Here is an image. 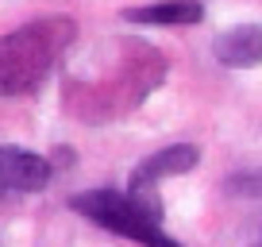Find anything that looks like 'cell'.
I'll return each instance as SVG.
<instances>
[{
    "label": "cell",
    "mask_w": 262,
    "mask_h": 247,
    "mask_svg": "<svg viewBox=\"0 0 262 247\" xmlns=\"http://www.w3.org/2000/svg\"><path fill=\"white\" fill-rule=\"evenodd\" d=\"M74 39L77 24L70 16H39L0 35V97H27L42 89Z\"/></svg>",
    "instance_id": "1"
},
{
    "label": "cell",
    "mask_w": 262,
    "mask_h": 247,
    "mask_svg": "<svg viewBox=\"0 0 262 247\" xmlns=\"http://www.w3.org/2000/svg\"><path fill=\"white\" fill-rule=\"evenodd\" d=\"M70 209L81 213L85 220L100 224V228L116 232V236H127L135 243L147 247V239L155 232H162V201H158L155 190H85L70 197Z\"/></svg>",
    "instance_id": "2"
},
{
    "label": "cell",
    "mask_w": 262,
    "mask_h": 247,
    "mask_svg": "<svg viewBox=\"0 0 262 247\" xmlns=\"http://www.w3.org/2000/svg\"><path fill=\"white\" fill-rule=\"evenodd\" d=\"M50 174H54V166H50L42 155H35V151H27V147L4 143V147H0V201L19 197V193L47 190Z\"/></svg>",
    "instance_id": "3"
},
{
    "label": "cell",
    "mask_w": 262,
    "mask_h": 247,
    "mask_svg": "<svg viewBox=\"0 0 262 247\" xmlns=\"http://www.w3.org/2000/svg\"><path fill=\"white\" fill-rule=\"evenodd\" d=\"M201 162V147L193 143H173V147L155 151L150 158H143L127 178V190H155L158 181L166 178H178V174H189L193 166Z\"/></svg>",
    "instance_id": "4"
},
{
    "label": "cell",
    "mask_w": 262,
    "mask_h": 247,
    "mask_svg": "<svg viewBox=\"0 0 262 247\" xmlns=\"http://www.w3.org/2000/svg\"><path fill=\"white\" fill-rule=\"evenodd\" d=\"M212 54L228 70H254L262 62V24H239L216 35Z\"/></svg>",
    "instance_id": "5"
},
{
    "label": "cell",
    "mask_w": 262,
    "mask_h": 247,
    "mask_svg": "<svg viewBox=\"0 0 262 247\" xmlns=\"http://www.w3.org/2000/svg\"><path fill=\"white\" fill-rule=\"evenodd\" d=\"M123 19L143 27H189L205 19V4L201 0H158L143 8H123Z\"/></svg>",
    "instance_id": "6"
},
{
    "label": "cell",
    "mask_w": 262,
    "mask_h": 247,
    "mask_svg": "<svg viewBox=\"0 0 262 247\" xmlns=\"http://www.w3.org/2000/svg\"><path fill=\"white\" fill-rule=\"evenodd\" d=\"M231 193H258L262 197V174H239V178L228 181Z\"/></svg>",
    "instance_id": "7"
},
{
    "label": "cell",
    "mask_w": 262,
    "mask_h": 247,
    "mask_svg": "<svg viewBox=\"0 0 262 247\" xmlns=\"http://www.w3.org/2000/svg\"><path fill=\"white\" fill-rule=\"evenodd\" d=\"M147 247H181V243H173L170 236H162V232H155V236L147 239Z\"/></svg>",
    "instance_id": "8"
}]
</instances>
